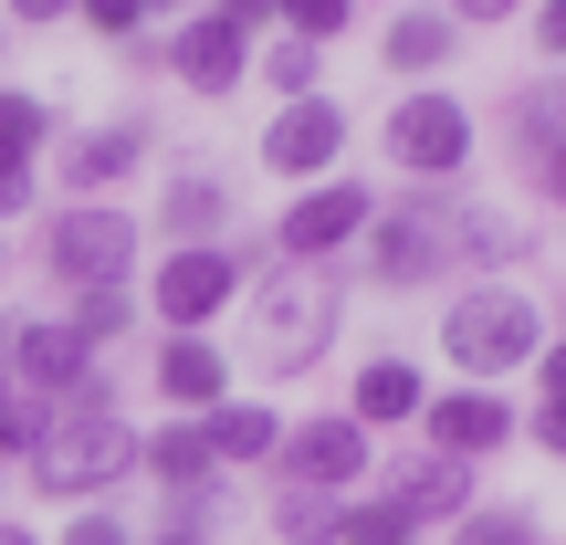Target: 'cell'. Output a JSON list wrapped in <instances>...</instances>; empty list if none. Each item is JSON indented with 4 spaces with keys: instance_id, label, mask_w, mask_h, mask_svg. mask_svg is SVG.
Returning <instances> with one entry per match:
<instances>
[{
    "instance_id": "20",
    "label": "cell",
    "mask_w": 566,
    "mask_h": 545,
    "mask_svg": "<svg viewBox=\"0 0 566 545\" xmlns=\"http://www.w3.org/2000/svg\"><path fill=\"white\" fill-rule=\"evenodd\" d=\"M409 525H420V514H409L399 493H378V504H346L336 514V545H409Z\"/></svg>"
},
{
    "instance_id": "8",
    "label": "cell",
    "mask_w": 566,
    "mask_h": 545,
    "mask_svg": "<svg viewBox=\"0 0 566 545\" xmlns=\"http://www.w3.org/2000/svg\"><path fill=\"white\" fill-rule=\"evenodd\" d=\"M221 304H231V252H221V242H189L179 263L158 273V315L179 325V336H200Z\"/></svg>"
},
{
    "instance_id": "14",
    "label": "cell",
    "mask_w": 566,
    "mask_h": 545,
    "mask_svg": "<svg viewBox=\"0 0 566 545\" xmlns=\"http://www.w3.org/2000/svg\"><path fill=\"white\" fill-rule=\"evenodd\" d=\"M200 441H210V462H263V451L283 441V430H273V409H252V399H221V409L200 420Z\"/></svg>"
},
{
    "instance_id": "26",
    "label": "cell",
    "mask_w": 566,
    "mask_h": 545,
    "mask_svg": "<svg viewBox=\"0 0 566 545\" xmlns=\"http://www.w3.org/2000/svg\"><path fill=\"white\" fill-rule=\"evenodd\" d=\"M451 545H546V525H535V514H462Z\"/></svg>"
},
{
    "instance_id": "28",
    "label": "cell",
    "mask_w": 566,
    "mask_h": 545,
    "mask_svg": "<svg viewBox=\"0 0 566 545\" xmlns=\"http://www.w3.org/2000/svg\"><path fill=\"white\" fill-rule=\"evenodd\" d=\"M263 74L283 84V105H294V95H315V42H294V32H283V42H273V63H263Z\"/></svg>"
},
{
    "instance_id": "40",
    "label": "cell",
    "mask_w": 566,
    "mask_h": 545,
    "mask_svg": "<svg viewBox=\"0 0 566 545\" xmlns=\"http://www.w3.org/2000/svg\"><path fill=\"white\" fill-rule=\"evenodd\" d=\"M0 545H32V525H0Z\"/></svg>"
},
{
    "instance_id": "13",
    "label": "cell",
    "mask_w": 566,
    "mask_h": 545,
    "mask_svg": "<svg viewBox=\"0 0 566 545\" xmlns=\"http://www.w3.org/2000/svg\"><path fill=\"white\" fill-rule=\"evenodd\" d=\"M168 63H179V84H200V95H231V84H242V32H231V21H189V32H179V53H168Z\"/></svg>"
},
{
    "instance_id": "23",
    "label": "cell",
    "mask_w": 566,
    "mask_h": 545,
    "mask_svg": "<svg viewBox=\"0 0 566 545\" xmlns=\"http://www.w3.org/2000/svg\"><path fill=\"white\" fill-rule=\"evenodd\" d=\"M137 462H158L168 472V483H200V472H210V441H200V420H189V430H168V441H137Z\"/></svg>"
},
{
    "instance_id": "25",
    "label": "cell",
    "mask_w": 566,
    "mask_h": 545,
    "mask_svg": "<svg viewBox=\"0 0 566 545\" xmlns=\"http://www.w3.org/2000/svg\"><path fill=\"white\" fill-rule=\"evenodd\" d=\"M283 21H294V42H336L346 21H357V0H273Z\"/></svg>"
},
{
    "instance_id": "33",
    "label": "cell",
    "mask_w": 566,
    "mask_h": 545,
    "mask_svg": "<svg viewBox=\"0 0 566 545\" xmlns=\"http://www.w3.org/2000/svg\"><path fill=\"white\" fill-rule=\"evenodd\" d=\"M11 210H32V168H0V221Z\"/></svg>"
},
{
    "instance_id": "12",
    "label": "cell",
    "mask_w": 566,
    "mask_h": 545,
    "mask_svg": "<svg viewBox=\"0 0 566 545\" xmlns=\"http://www.w3.org/2000/svg\"><path fill=\"white\" fill-rule=\"evenodd\" d=\"M441 252H451L441 221H367V273H378V283H430Z\"/></svg>"
},
{
    "instance_id": "27",
    "label": "cell",
    "mask_w": 566,
    "mask_h": 545,
    "mask_svg": "<svg viewBox=\"0 0 566 545\" xmlns=\"http://www.w3.org/2000/svg\"><path fill=\"white\" fill-rule=\"evenodd\" d=\"M273 525H283V545H336V514H325L315 493H283V514H273Z\"/></svg>"
},
{
    "instance_id": "30",
    "label": "cell",
    "mask_w": 566,
    "mask_h": 545,
    "mask_svg": "<svg viewBox=\"0 0 566 545\" xmlns=\"http://www.w3.org/2000/svg\"><path fill=\"white\" fill-rule=\"evenodd\" d=\"M74 11H84V32L126 42V32H137V21H147V0H74Z\"/></svg>"
},
{
    "instance_id": "10",
    "label": "cell",
    "mask_w": 566,
    "mask_h": 545,
    "mask_svg": "<svg viewBox=\"0 0 566 545\" xmlns=\"http://www.w3.org/2000/svg\"><path fill=\"white\" fill-rule=\"evenodd\" d=\"M336 147H346V116H336L325 95H294V105H283V116L263 126V168H283V179H304V168H325Z\"/></svg>"
},
{
    "instance_id": "41",
    "label": "cell",
    "mask_w": 566,
    "mask_h": 545,
    "mask_svg": "<svg viewBox=\"0 0 566 545\" xmlns=\"http://www.w3.org/2000/svg\"><path fill=\"white\" fill-rule=\"evenodd\" d=\"M158 545H200V535H158Z\"/></svg>"
},
{
    "instance_id": "6",
    "label": "cell",
    "mask_w": 566,
    "mask_h": 545,
    "mask_svg": "<svg viewBox=\"0 0 566 545\" xmlns=\"http://www.w3.org/2000/svg\"><path fill=\"white\" fill-rule=\"evenodd\" d=\"M388 158H399L409 179H451V168L472 158V116H462V95H409L399 116H388Z\"/></svg>"
},
{
    "instance_id": "3",
    "label": "cell",
    "mask_w": 566,
    "mask_h": 545,
    "mask_svg": "<svg viewBox=\"0 0 566 545\" xmlns=\"http://www.w3.org/2000/svg\"><path fill=\"white\" fill-rule=\"evenodd\" d=\"M441 346H451V367L483 388V378H504V367H525L535 346H546V325H535L525 294H504V283H493V294H462V304L441 315Z\"/></svg>"
},
{
    "instance_id": "11",
    "label": "cell",
    "mask_w": 566,
    "mask_h": 545,
    "mask_svg": "<svg viewBox=\"0 0 566 545\" xmlns=\"http://www.w3.org/2000/svg\"><path fill=\"white\" fill-rule=\"evenodd\" d=\"M283 462H294V493H336L367 472V430L357 420H304L294 441H283Z\"/></svg>"
},
{
    "instance_id": "15",
    "label": "cell",
    "mask_w": 566,
    "mask_h": 545,
    "mask_svg": "<svg viewBox=\"0 0 566 545\" xmlns=\"http://www.w3.org/2000/svg\"><path fill=\"white\" fill-rule=\"evenodd\" d=\"M137 126H95V137H74V158H63V189H116L126 168H137Z\"/></svg>"
},
{
    "instance_id": "17",
    "label": "cell",
    "mask_w": 566,
    "mask_h": 545,
    "mask_svg": "<svg viewBox=\"0 0 566 545\" xmlns=\"http://www.w3.org/2000/svg\"><path fill=\"white\" fill-rule=\"evenodd\" d=\"M388 493H399L409 514H462L472 504V462H451V451H441V462H409Z\"/></svg>"
},
{
    "instance_id": "7",
    "label": "cell",
    "mask_w": 566,
    "mask_h": 545,
    "mask_svg": "<svg viewBox=\"0 0 566 545\" xmlns=\"http://www.w3.org/2000/svg\"><path fill=\"white\" fill-rule=\"evenodd\" d=\"M367 221H378V189H357V179H325V189H304V200L283 210V252H294V263H315V252L357 242Z\"/></svg>"
},
{
    "instance_id": "21",
    "label": "cell",
    "mask_w": 566,
    "mask_h": 545,
    "mask_svg": "<svg viewBox=\"0 0 566 545\" xmlns=\"http://www.w3.org/2000/svg\"><path fill=\"white\" fill-rule=\"evenodd\" d=\"M451 42H462V32H451V21H430V11L388 21V63H399V74H430V63H441Z\"/></svg>"
},
{
    "instance_id": "9",
    "label": "cell",
    "mask_w": 566,
    "mask_h": 545,
    "mask_svg": "<svg viewBox=\"0 0 566 545\" xmlns=\"http://www.w3.org/2000/svg\"><path fill=\"white\" fill-rule=\"evenodd\" d=\"M430 420V451H451V462H483L493 441H514V409L493 399V388H451V399H420Z\"/></svg>"
},
{
    "instance_id": "35",
    "label": "cell",
    "mask_w": 566,
    "mask_h": 545,
    "mask_svg": "<svg viewBox=\"0 0 566 545\" xmlns=\"http://www.w3.org/2000/svg\"><path fill=\"white\" fill-rule=\"evenodd\" d=\"M535 42H546V53L566 63V0H546V21H535Z\"/></svg>"
},
{
    "instance_id": "31",
    "label": "cell",
    "mask_w": 566,
    "mask_h": 545,
    "mask_svg": "<svg viewBox=\"0 0 566 545\" xmlns=\"http://www.w3.org/2000/svg\"><path fill=\"white\" fill-rule=\"evenodd\" d=\"M525 0H451V32H472V21H514Z\"/></svg>"
},
{
    "instance_id": "16",
    "label": "cell",
    "mask_w": 566,
    "mask_h": 545,
    "mask_svg": "<svg viewBox=\"0 0 566 545\" xmlns=\"http://www.w3.org/2000/svg\"><path fill=\"white\" fill-rule=\"evenodd\" d=\"M158 388H168V399H179V409H221V388H231V367L210 357L200 336H179V346H168V357H158Z\"/></svg>"
},
{
    "instance_id": "37",
    "label": "cell",
    "mask_w": 566,
    "mask_h": 545,
    "mask_svg": "<svg viewBox=\"0 0 566 545\" xmlns=\"http://www.w3.org/2000/svg\"><path fill=\"white\" fill-rule=\"evenodd\" d=\"M74 0H11V21H63Z\"/></svg>"
},
{
    "instance_id": "22",
    "label": "cell",
    "mask_w": 566,
    "mask_h": 545,
    "mask_svg": "<svg viewBox=\"0 0 566 545\" xmlns=\"http://www.w3.org/2000/svg\"><path fill=\"white\" fill-rule=\"evenodd\" d=\"M221 210H231V189H221V179H179V189H168V231H179V242L221 231Z\"/></svg>"
},
{
    "instance_id": "39",
    "label": "cell",
    "mask_w": 566,
    "mask_h": 545,
    "mask_svg": "<svg viewBox=\"0 0 566 545\" xmlns=\"http://www.w3.org/2000/svg\"><path fill=\"white\" fill-rule=\"evenodd\" d=\"M546 200H566V147H546Z\"/></svg>"
},
{
    "instance_id": "32",
    "label": "cell",
    "mask_w": 566,
    "mask_h": 545,
    "mask_svg": "<svg viewBox=\"0 0 566 545\" xmlns=\"http://www.w3.org/2000/svg\"><path fill=\"white\" fill-rule=\"evenodd\" d=\"M63 545H126L116 514H84V525H63Z\"/></svg>"
},
{
    "instance_id": "34",
    "label": "cell",
    "mask_w": 566,
    "mask_h": 545,
    "mask_svg": "<svg viewBox=\"0 0 566 545\" xmlns=\"http://www.w3.org/2000/svg\"><path fill=\"white\" fill-rule=\"evenodd\" d=\"M210 21H231V32H252V21H273V0H221Z\"/></svg>"
},
{
    "instance_id": "19",
    "label": "cell",
    "mask_w": 566,
    "mask_h": 545,
    "mask_svg": "<svg viewBox=\"0 0 566 545\" xmlns=\"http://www.w3.org/2000/svg\"><path fill=\"white\" fill-rule=\"evenodd\" d=\"M42 137H53V105L0 84V168H32V147H42Z\"/></svg>"
},
{
    "instance_id": "18",
    "label": "cell",
    "mask_w": 566,
    "mask_h": 545,
    "mask_svg": "<svg viewBox=\"0 0 566 545\" xmlns=\"http://www.w3.org/2000/svg\"><path fill=\"white\" fill-rule=\"evenodd\" d=\"M409 409H420V378H409L399 357H378V367H357V409H346V420H409Z\"/></svg>"
},
{
    "instance_id": "38",
    "label": "cell",
    "mask_w": 566,
    "mask_h": 545,
    "mask_svg": "<svg viewBox=\"0 0 566 545\" xmlns=\"http://www.w3.org/2000/svg\"><path fill=\"white\" fill-rule=\"evenodd\" d=\"M535 367H546V388L566 399V336H556V346H546V357H535Z\"/></svg>"
},
{
    "instance_id": "2",
    "label": "cell",
    "mask_w": 566,
    "mask_h": 545,
    "mask_svg": "<svg viewBox=\"0 0 566 545\" xmlns=\"http://www.w3.org/2000/svg\"><path fill=\"white\" fill-rule=\"evenodd\" d=\"M325 336H336V283L325 273H273L263 294H252V367H263V378L315 367Z\"/></svg>"
},
{
    "instance_id": "4",
    "label": "cell",
    "mask_w": 566,
    "mask_h": 545,
    "mask_svg": "<svg viewBox=\"0 0 566 545\" xmlns=\"http://www.w3.org/2000/svg\"><path fill=\"white\" fill-rule=\"evenodd\" d=\"M42 263L74 283V294L126 283V273H137V221L105 210V200H74V210H53V231H42Z\"/></svg>"
},
{
    "instance_id": "36",
    "label": "cell",
    "mask_w": 566,
    "mask_h": 545,
    "mask_svg": "<svg viewBox=\"0 0 566 545\" xmlns=\"http://www.w3.org/2000/svg\"><path fill=\"white\" fill-rule=\"evenodd\" d=\"M535 441H546V451H566V399H546V420H535Z\"/></svg>"
},
{
    "instance_id": "24",
    "label": "cell",
    "mask_w": 566,
    "mask_h": 545,
    "mask_svg": "<svg viewBox=\"0 0 566 545\" xmlns=\"http://www.w3.org/2000/svg\"><path fill=\"white\" fill-rule=\"evenodd\" d=\"M63 325H74L84 346H116V336H126V283H95V294H74V315H63Z\"/></svg>"
},
{
    "instance_id": "1",
    "label": "cell",
    "mask_w": 566,
    "mask_h": 545,
    "mask_svg": "<svg viewBox=\"0 0 566 545\" xmlns=\"http://www.w3.org/2000/svg\"><path fill=\"white\" fill-rule=\"evenodd\" d=\"M137 472V430L116 420V409H53V430L32 441V483L42 493H105V483H126Z\"/></svg>"
},
{
    "instance_id": "29",
    "label": "cell",
    "mask_w": 566,
    "mask_h": 545,
    "mask_svg": "<svg viewBox=\"0 0 566 545\" xmlns=\"http://www.w3.org/2000/svg\"><path fill=\"white\" fill-rule=\"evenodd\" d=\"M525 137L535 147H566V84H535V95H525Z\"/></svg>"
},
{
    "instance_id": "5",
    "label": "cell",
    "mask_w": 566,
    "mask_h": 545,
    "mask_svg": "<svg viewBox=\"0 0 566 545\" xmlns=\"http://www.w3.org/2000/svg\"><path fill=\"white\" fill-rule=\"evenodd\" d=\"M0 357H11L21 399H42V409H74L84 388H95V367H84L95 346H84L63 315H32V325H11V336H0Z\"/></svg>"
}]
</instances>
